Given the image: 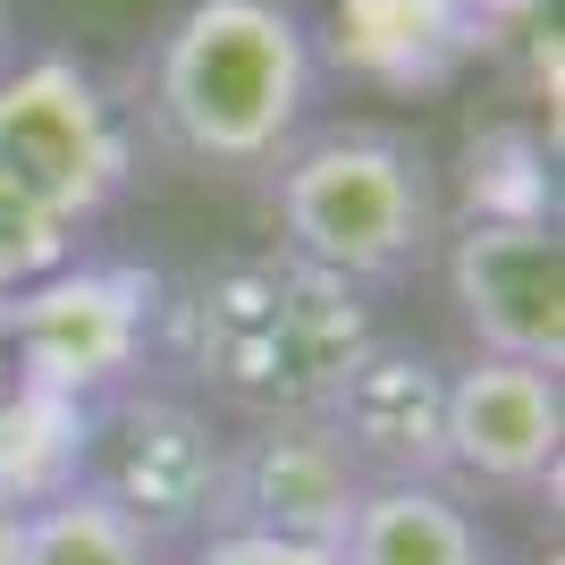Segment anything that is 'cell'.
<instances>
[{
	"label": "cell",
	"instance_id": "15",
	"mask_svg": "<svg viewBox=\"0 0 565 565\" xmlns=\"http://www.w3.org/2000/svg\"><path fill=\"white\" fill-rule=\"evenodd\" d=\"M186 565H338V548L270 541V532H203Z\"/></svg>",
	"mask_w": 565,
	"mask_h": 565
},
{
	"label": "cell",
	"instance_id": "7",
	"mask_svg": "<svg viewBox=\"0 0 565 565\" xmlns=\"http://www.w3.org/2000/svg\"><path fill=\"white\" fill-rule=\"evenodd\" d=\"M448 305L472 330V354L565 372V236L532 212H472L448 236Z\"/></svg>",
	"mask_w": 565,
	"mask_h": 565
},
{
	"label": "cell",
	"instance_id": "9",
	"mask_svg": "<svg viewBox=\"0 0 565 565\" xmlns=\"http://www.w3.org/2000/svg\"><path fill=\"white\" fill-rule=\"evenodd\" d=\"M565 456V388L548 363H507V354H472L448 372V490L481 498H523L548 490Z\"/></svg>",
	"mask_w": 565,
	"mask_h": 565
},
{
	"label": "cell",
	"instance_id": "10",
	"mask_svg": "<svg viewBox=\"0 0 565 565\" xmlns=\"http://www.w3.org/2000/svg\"><path fill=\"white\" fill-rule=\"evenodd\" d=\"M321 423L363 465V481H439L448 472V363L423 347H372L330 388Z\"/></svg>",
	"mask_w": 565,
	"mask_h": 565
},
{
	"label": "cell",
	"instance_id": "5",
	"mask_svg": "<svg viewBox=\"0 0 565 565\" xmlns=\"http://www.w3.org/2000/svg\"><path fill=\"white\" fill-rule=\"evenodd\" d=\"M161 330V279L136 262H60L51 279L0 296V338L18 363V388L68 405H110L136 388L143 354Z\"/></svg>",
	"mask_w": 565,
	"mask_h": 565
},
{
	"label": "cell",
	"instance_id": "3",
	"mask_svg": "<svg viewBox=\"0 0 565 565\" xmlns=\"http://www.w3.org/2000/svg\"><path fill=\"white\" fill-rule=\"evenodd\" d=\"M279 254L312 262L347 287H388L423 270L439 245V178H430L423 143L397 127H321L279 152Z\"/></svg>",
	"mask_w": 565,
	"mask_h": 565
},
{
	"label": "cell",
	"instance_id": "17",
	"mask_svg": "<svg viewBox=\"0 0 565 565\" xmlns=\"http://www.w3.org/2000/svg\"><path fill=\"white\" fill-rule=\"evenodd\" d=\"M9 51H18V18H9V0H0V68H9Z\"/></svg>",
	"mask_w": 565,
	"mask_h": 565
},
{
	"label": "cell",
	"instance_id": "18",
	"mask_svg": "<svg viewBox=\"0 0 565 565\" xmlns=\"http://www.w3.org/2000/svg\"><path fill=\"white\" fill-rule=\"evenodd\" d=\"M9 388H18V363H9V338H0V405H9Z\"/></svg>",
	"mask_w": 565,
	"mask_h": 565
},
{
	"label": "cell",
	"instance_id": "16",
	"mask_svg": "<svg viewBox=\"0 0 565 565\" xmlns=\"http://www.w3.org/2000/svg\"><path fill=\"white\" fill-rule=\"evenodd\" d=\"M18 541H25V507L0 498V565H18Z\"/></svg>",
	"mask_w": 565,
	"mask_h": 565
},
{
	"label": "cell",
	"instance_id": "4",
	"mask_svg": "<svg viewBox=\"0 0 565 565\" xmlns=\"http://www.w3.org/2000/svg\"><path fill=\"white\" fill-rule=\"evenodd\" d=\"M136 169L127 110L85 60H9L0 68V203L76 236L118 203Z\"/></svg>",
	"mask_w": 565,
	"mask_h": 565
},
{
	"label": "cell",
	"instance_id": "11",
	"mask_svg": "<svg viewBox=\"0 0 565 565\" xmlns=\"http://www.w3.org/2000/svg\"><path fill=\"white\" fill-rule=\"evenodd\" d=\"M338 565H498L481 515L448 481H372L354 507Z\"/></svg>",
	"mask_w": 565,
	"mask_h": 565
},
{
	"label": "cell",
	"instance_id": "8",
	"mask_svg": "<svg viewBox=\"0 0 565 565\" xmlns=\"http://www.w3.org/2000/svg\"><path fill=\"white\" fill-rule=\"evenodd\" d=\"M363 465L338 448L321 414H254L220 465V523L212 532H270V541L338 548L363 507Z\"/></svg>",
	"mask_w": 565,
	"mask_h": 565
},
{
	"label": "cell",
	"instance_id": "2",
	"mask_svg": "<svg viewBox=\"0 0 565 565\" xmlns=\"http://www.w3.org/2000/svg\"><path fill=\"white\" fill-rule=\"evenodd\" d=\"M152 127L203 169H270L321 102V51L296 0H186L152 43Z\"/></svg>",
	"mask_w": 565,
	"mask_h": 565
},
{
	"label": "cell",
	"instance_id": "13",
	"mask_svg": "<svg viewBox=\"0 0 565 565\" xmlns=\"http://www.w3.org/2000/svg\"><path fill=\"white\" fill-rule=\"evenodd\" d=\"M94 448V405L43 397V388H9L0 405V498L9 507H43V498L85 481Z\"/></svg>",
	"mask_w": 565,
	"mask_h": 565
},
{
	"label": "cell",
	"instance_id": "1",
	"mask_svg": "<svg viewBox=\"0 0 565 565\" xmlns=\"http://www.w3.org/2000/svg\"><path fill=\"white\" fill-rule=\"evenodd\" d=\"M161 312L186 380L212 388L220 405H236L245 423L254 414H321L330 388L354 372V354L380 338L363 287L330 279L279 245L203 270Z\"/></svg>",
	"mask_w": 565,
	"mask_h": 565
},
{
	"label": "cell",
	"instance_id": "6",
	"mask_svg": "<svg viewBox=\"0 0 565 565\" xmlns=\"http://www.w3.org/2000/svg\"><path fill=\"white\" fill-rule=\"evenodd\" d=\"M220 465H228V430L194 397L118 388L110 405H94L85 490H102L143 541H203L220 523Z\"/></svg>",
	"mask_w": 565,
	"mask_h": 565
},
{
	"label": "cell",
	"instance_id": "12",
	"mask_svg": "<svg viewBox=\"0 0 565 565\" xmlns=\"http://www.w3.org/2000/svg\"><path fill=\"white\" fill-rule=\"evenodd\" d=\"M338 25H347V51L372 76L423 85L472 43L481 0H338Z\"/></svg>",
	"mask_w": 565,
	"mask_h": 565
},
{
	"label": "cell",
	"instance_id": "14",
	"mask_svg": "<svg viewBox=\"0 0 565 565\" xmlns=\"http://www.w3.org/2000/svg\"><path fill=\"white\" fill-rule=\"evenodd\" d=\"M18 565H169V557H161V541H143V532L118 515L102 490L76 481V490L25 507Z\"/></svg>",
	"mask_w": 565,
	"mask_h": 565
}]
</instances>
